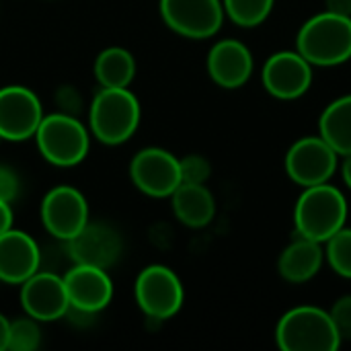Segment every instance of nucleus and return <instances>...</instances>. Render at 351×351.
Segmentation results:
<instances>
[{
    "instance_id": "10",
    "label": "nucleus",
    "mask_w": 351,
    "mask_h": 351,
    "mask_svg": "<svg viewBox=\"0 0 351 351\" xmlns=\"http://www.w3.org/2000/svg\"><path fill=\"white\" fill-rule=\"evenodd\" d=\"M134 185L150 197H171L181 185L179 158L165 148H144L130 165Z\"/></svg>"
},
{
    "instance_id": "20",
    "label": "nucleus",
    "mask_w": 351,
    "mask_h": 351,
    "mask_svg": "<svg viewBox=\"0 0 351 351\" xmlns=\"http://www.w3.org/2000/svg\"><path fill=\"white\" fill-rule=\"evenodd\" d=\"M321 138L339 154H351V95H343L329 103L319 117Z\"/></svg>"
},
{
    "instance_id": "13",
    "label": "nucleus",
    "mask_w": 351,
    "mask_h": 351,
    "mask_svg": "<svg viewBox=\"0 0 351 351\" xmlns=\"http://www.w3.org/2000/svg\"><path fill=\"white\" fill-rule=\"evenodd\" d=\"M21 304L27 317L37 323H51L62 319L70 311V300L66 294L64 278L37 271L21 284Z\"/></svg>"
},
{
    "instance_id": "9",
    "label": "nucleus",
    "mask_w": 351,
    "mask_h": 351,
    "mask_svg": "<svg viewBox=\"0 0 351 351\" xmlns=\"http://www.w3.org/2000/svg\"><path fill=\"white\" fill-rule=\"evenodd\" d=\"M41 222L51 237L68 243L88 224V204L78 189L58 185L41 202Z\"/></svg>"
},
{
    "instance_id": "17",
    "label": "nucleus",
    "mask_w": 351,
    "mask_h": 351,
    "mask_svg": "<svg viewBox=\"0 0 351 351\" xmlns=\"http://www.w3.org/2000/svg\"><path fill=\"white\" fill-rule=\"evenodd\" d=\"M41 253L33 237L23 230H6L0 234V282L21 286L39 271Z\"/></svg>"
},
{
    "instance_id": "24",
    "label": "nucleus",
    "mask_w": 351,
    "mask_h": 351,
    "mask_svg": "<svg viewBox=\"0 0 351 351\" xmlns=\"http://www.w3.org/2000/svg\"><path fill=\"white\" fill-rule=\"evenodd\" d=\"M41 343V329L35 319L25 317L10 323L8 331V350L10 351H35Z\"/></svg>"
},
{
    "instance_id": "27",
    "label": "nucleus",
    "mask_w": 351,
    "mask_h": 351,
    "mask_svg": "<svg viewBox=\"0 0 351 351\" xmlns=\"http://www.w3.org/2000/svg\"><path fill=\"white\" fill-rule=\"evenodd\" d=\"M19 193V179L16 175L6 169V167H0V199L2 202H12Z\"/></svg>"
},
{
    "instance_id": "5",
    "label": "nucleus",
    "mask_w": 351,
    "mask_h": 351,
    "mask_svg": "<svg viewBox=\"0 0 351 351\" xmlns=\"http://www.w3.org/2000/svg\"><path fill=\"white\" fill-rule=\"evenodd\" d=\"M33 138L41 156L56 167H76L84 160L90 146L86 128L70 113L43 115Z\"/></svg>"
},
{
    "instance_id": "11",
    "label": "nucleus",
    "mask_w": 351,
    "mask_h": 351,
    "mask_svg": "<svg viewBox=\"0 0 351 351\" xmlns=\"http://www.w3.org/2000/svg\"><path fill=\"white\" fill-rule=\"evenodd\" d=\"M43 119L37 95L19 84L0 88V136L8 142H25L35 136Z\"/></svg>"
},
{
    "instance_id": "23",
    "label": "nucleus",
    "mask_w": 351,
    "mask_h": 351,
    "mask_svg": "<svg viewBox=\"0 0 351 351\" xmlns=\"http://www.w3.org/2000/svg\"><path fill=\"white\" fill-rule=\"evenodd\" d=\"M325 257L335 274L341 278L351 280V228H341L337 230L327 243Z\"/></svg>"
},
{
    "instance_id": "28",
    "label": "nucleus",
    "mask_w": 351,
    "mask_h": 351,
    "mask_svg": "<svg viewBox=\"0 0 351 351\" xmlns=\"http://www.w3.org/2000/svg\"><path fill=\"white\" fill-rule=\"evenodd\" d=\"M10 228H12V210H10V204L0 199V234H4Z\"/></svg>"
},
{
    "instance_id": "3",
    "label": "nucleus",
    "mask_w": 351,
    "mask_h": 351,
    "mask_svg": "<svg viewBox=\"0 0 351 351\" xmlns=\"http://www.w3.org/2000/svg\"><path fill=\"white\" fill-rule=\"evenodd\" d=\"M276 343L284 351H335L341 348L329 311L319 306H296L276 327Z\"/></svg>"
},
{
    "instance_id": "21",
    "label": "nucleus",
    "mask_w": 351,
    "mask_h": 351,
    "mask_svg": "<svg viewBox=\"0 0 351 351\" xmlns=\"http://www.w3.org/2000/svg\"><path fill=\"white\" fill-rule=\"evenodd\" d=\"M136 76V60L123 47H107L95 60V78L103 88H128Z\"/></svg>"
},
{
    "instance_id": "18",
    "label": "nucleus",
    "mask_w": 351,
    "mask_h": 351,
    "mask_svg": "<svg viewBox=\"0 0 351 351\" xmlns=\"http://www.w3.org/2000/svg\"><path fill=\"white\" fill-rule=\"evenodd\" d=\"M325 251L321 243L296 234V239L282 251L278 271L290 284H304L321 271Z\"/></svg>"
},
{
    "instance_id": "15",
    "label": "nucleus",
    "mask_w": 351,
    "mask_h": 351,
    "mask_svg": "<svg viewBox=\"0 0 351 351\" xmlns=\"http://www.w3.org/2000/svg\"><path fill=\"white\" fill-rule=\"evenodd\" d=\"M68 251L74 263L109 269L117 263L123 251V241L109 224H86L76 237L68 241Z\"/></svg>"
},
{
    "instance_id": "12",
    "label": "nucleus",
    "mask_w": 351,
    "mask_h": 351,
    "mask_svg": "<svg viewBox=\"0 0 351 351\" xmlns=\"http://www.w3.org/2000/svg\"><path fill=\"white\" fill-rule=\"evenodd\" d=\"M261 80L271 97L294 101L311 88L313 64L304 60L298 51H278L265 62L261 70Z\"/></svg>"
},
{
    "instance_id": "14",
    "label": "nucleus",
    "mask_w": 351,
    "mask_h": 351,
    "mask_svg": "<svg viewBox=\"0 0 351 351\" xmlns=\"http://www.w3.org/2000/svg\"><path fill=\"white\" fill-rule=\"evenodd\" d=\"M70 308L76 313L95 315L103 311L113 298V284L105 269L76 263L64 276Z\"/></svg>"
},
{
    "instance_id": "32",
    "label": "nucleus",
    "mask_w": 351,
    "mask_h": 351,
    "mask_svg": "<svg viewBox=\"0 0 351 351\" xmlns=\"http://www.w3.org/2000/svg\"><path fill=\"white\" fill-rule=\"evenodd\" d=\"M0 140H2V136H0Z\"/></svg>"
},
{
    "instance_id": "6",
    "label": "nucleus",
    "mask_w": 351,
    "mask_h": 351,
    "mask_svg": "<svg viewBox=\"0 0 351 351\" xmlns=\"http://www.w3.org/2000/svg\"><path fill=\"white\" fill-rule=\"evenodd\" d=\"M183 284L177 274L165 265H148L136 280V302L150 319H171L183 306Z\"/></svg>"
},
{
    "instance_id": "4",
    "label": "nucleus",
    "mask_w": 351,
    "mask_h": 351,
    "mask_svg": "<svg viewBox=\"0 0 351 351\" xmlns=\"http://www.w3.org/2000/svg\"><path fill=\"white\" fill-rule=\"evenodd\" d=\"M140 103L128 88H101L88 111L93 136L107 144L119 146L128 142L140 125Z\"/></svg>"
},
{
    "instance_id": "7",
    "label": "nucleus",
    "mask_w": 351,
    "mask_h": 351,
    "mask_svg": "<svg viewBox=\"0 0 351 351\" xmlns=\"http://www.w3.org/2000/svg\"><path fill=\"white\" fill-rule=\"evenodd\" d=\"M339 154L321 136H306L296 140L286 152V173L300 187L329 183L337 171Z\"/></svg>"
},
{
    "instance_id": "30",
    "label": "nucleus",
    "mask_w": 351,
    "mask_h": 351,
    "mask_svg": "<svg viewBox=\"0 0 351 351\" xmlns=\"http://www.w3.org/2000/svg\"><path fill=\"white\" fill-rule=\"evenodd\" d=\"M8 331H10V321H6L4 315H0V351L8 350Z\"/></svg>"
},
{
    "instance_id": "16",
    "label": "nucleus",
    "mask_w": 351,
    "mask_h": 351,
    "mask_svg": "<svg viewBox=\"0 0 351 351\" xmlns=\"http://www.w3.org/2000/svg\"><path fill=\"white\" fill-rule=\"evenodd\" d=\"M208 74L222 88H241L253 74V53L239 39H222L208 53Z\"/></svg>"
},
{
    "instance_id": "1",
    "label": "nucleus",
    "mask_w": 351,
    "mask_h": 351,
    "mask_svg": "<svg viewBox=\"0 0 351 351\" xmlns=\"http://www.w3.org/2000/svg\"><path fill=\"white\" fill-rule=\"evenodd\" d=\"M296 51L313 66H339L351 60V16L331 10L311 16L298 31Z\"/></svg>"
},
{
    "instance_id": "2",
    "label": "nucleus",
    "mask_w": 351,
    "mask_h": 351,
    "mask_svg": "<svg viewBox=\"0 0 351 351\" xmlns=\"http://www.w3.org/2000/svg\"><path fill=\"white\" fill-rule=\"evenodd\" d=\"M346 220L348 199L337 187L329 183L304 187L294 208L296 234L321 245L327 243L337 230H341Z\"/></svg>"
},
{
    "instance_id": "19",
    "label": "nucleus",
    "mask_w": 351,
    "mask_h": 351,
    "mask_svg": "<svg viewBox=\"0 0 351 351\" xmlns=\"http://www.w3.org/2000/svg\"><path fill=\"white\" fill-rule=\"evenodd\" d=\"M171 199L177 220L189 228H204L214 220L216 199L206 183H181Z\"/></svg>"
},
{
    "instance_id": "26",
    "label": "nucleus",
    "mask_w": 351,
    "mask_h": 351,
    "mask_svg": "<svg viewBox=\"0 0 351 351\" xmlns=\"http://www.w3.org/2000/svg\"><path fill=\"white\" fill-rule=\"evenodd\" d=\"M331 315V321L339 333V337L343 341H350L351 339V294L348 296H341L329 311Z\"/></svg>"
},
{
    "instance_id": "8",
    "label": "nucleus",
    "mask_w": 351,
    "mask_h": 351,
    "mask_svg": "<svg viewBox=\"0 0 351 351\" xmlns=\"http://www.w3.org/2000/svg\"><path fill=\"white\" fill-rule=\"evenodd\" d=\"M160 16L169 29L189 39H208L224 23L222 0H160Z\"/></svg>"
},
{
    "instance_id": "22",
    "label": "nucleus",
    "mask_w": 351,
    "mask_h": 351,
    "mask_svg": "<svg viewBox=\"0 0 351 351\" xmlns=\"http://www.w3.org/2000/svg\"><path fill=\"white\" fill-rule=\"evenodd\" d=\"M276 0H222L224 14L239 27H257L274 10Z\"/></svg>"
},
{
    "instance_id": "29",
    "label": "nucleus",
    "mask_w": 351,
    "mask_h": 351,
    "mask_svg": "<svg viewBox=\"0 0 351 351\" xmlns=\"http://www.w3.org/2000/svg\"><path fill=\"white\" fill-rule=\"evenodd\" d=\"M325 6H327L325 10L351 16V0H325Z\"/></svg>"
},
{
    "instance_id": "25",
    "label": "nucleus",
    "mask_w": 351,
    "mask_h": 351,
    "mask_svg": "<svg viewBox=\"0 0 351 351\" xmlns=\"http://www.w3.org/2000/svg\"><path fill=\"white\" fill-rule=\"evenodd\" d=\"M181 167V183H206L212 175L210 162L199 154H189L179 160Z\"/></svg>"
},
{
    "instance_id": "31",
    "label": "nucleus",
    "mask_w": 351,
    "mask_h": 351,
    "mask_svg": "<svg viewBox=\"0 0 351 351\" xmlns=\"http://www.w3.org/2000/svg\"><path fill=\"white\" fill-rule=\"evenodd\" d=\"M343 158H346V160H343V167H341V175H343L346 185L351 189V154L343 156Z\"/></svg>"
}]
</instances>
